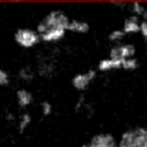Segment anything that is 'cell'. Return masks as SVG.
Returning <instances> with one entry per match:
<instances>
[{
    "instance_id": "obj_1",
    "label": "cell",
    "mask_w": 147,
    "mask_h": 147,
    "mask_svg": "<svg viewBox=\"0 0 147 147\" xmlns=\"http://www.w3.org/2000/svg\"><path fill=\"white\" fill-rule=\"evenodd\" d=\"M69 20L71 18L65 11L53 9L41 18L35 29L42 42L49 45L57 43L63 40L67 35Z\"/></svg>"
},
{
    "instance_id": "obj_2",
    "label": "cell",
    "mask_w": 147,
    "mask_h": 147,
    "mask_svg": "<svg viewBox=\"0 0 147 147\" xmlns=\"http://www.w3.org/2000/svg\"><path fill=\"white\" fill-rule=\"evenodd\" d=\"M119 147H147V127L134 126L126 129L118 138Z\"/></svg>"
},
{
    "instance_id": "obj_3",
    "label": "cell",
    "mask_w": 147,
    "mask_h": 147,
    "mask_svg": "<svg viewBox=\"0 0 147 147\" xmlns=\"http://www.w3.org/2000/svg\"><path fill=\"white\" fill-rule=\"evenodd\" d=\"M15 43L19 47L24 49H30L35 47L40 42V36L36 29L29 27H20L14 32L13 35Z\"/></svg>"
},
{
    "instance_id": "obj_4",
    "label": "cell",
    "mask_w": 147,
    "mask_h": 147,
    "mask_svg": "<svg viewBox=\"0 0 147 147\" xmlns=\"http://www.w3.org/2000/svg\"><path fill=\"white\" fill-rule=\"evenodd\" d=\"M97 77H98V71L95 69H90L84 71H80V73L76 74L71 78V86L76 91L83 93L92 86V84L95 82Z\"/></svg>"
},
{
    "instance_id": "obj_5",
    "label": "cell",
    "mask_w": 147,
    "mask_h": 147,
    "mask_svg": "<svg viewBox=\"0 0 147 147\" xmlns=\"http://www.w3.org/2000/svg\"><path fill=\"white\" fill-rule=\"evenodd\" d=\"M81 147H119L118 139L110 132H99L94 134Z\"/></svg>"
},
{
    "instance_id": "obj_6",
    "label": "cell",
    "mask_w": 147,
    "mask_h": 147,
    "mask_svg": "<svg viewBox=\"0 0 147 147\" xmlns=\"http://www.w3.org/2000/svg\"><path fill=\"white\" fill-rule=\"evenodd\" d=\"M135 55H136V47L134 45L128 42H121L118 45H114L111 47L108 57L123 61L127 59L135 57Z\"/></svg>"
},
{
    "instance_id": "obj_7",
    "label": "cell",
    "mask_w": 147,
    "mask_h": 147,
    "mask_svg": "<svg viewBox=\"0 0 147 147\" xmlns=\"http://www.w3.org/2000/svg\"><path fill=\"white\" fill-rule=\"evenodd\" d=\"M57 63L53 57H40L37 61L36 65V75L43 79H51L57 73Z\"/></svg>"
},
{
    "instance_id": "obj_8",
    "label": "cell",
    "mask_w": 147,
    "mask_h": 147,
    "mask_svg": "<svg viewBox=\"0 0 147 147\" xmlns=\"http://www.w3.org/2000/svg\"><path fill=\"white\" fill-rule=\"evenodd\" d=\"M122 69V61L107 57L99 61L96 69L97 71H100V73H109V71H117V69Z\"/></svg>"
},
{
    "instance_id": "obj_9",
    "label": "cell",
    "mask_w": 147,
    "mask_h": 147,
    "mask_svg": "<svg viewBox=\"0 0 147 147\" xmlns=\"http://www.w3.org/2000/svg\"><path fill=\"white\" fill-rule=\"evenodd\" d=\"M15 99H16V103L20 109H26L34 101L33 98V94L25 88H20L16 91L15 93Z\"/></svg>"
},
{
    "instance_id": "obj_10",
    "label": "cell",
    "mask_w": 147,
    "mask_h": 147,
    "mask_svg": "<svg viewBox=\"0 0 147 147\" xmlns=\"http://www.w3.org/2000/svg\"><path fill=\"white\" fill-rule=\"evenodd\" d=\"M141 19L134 15H130L124 20L122 24V30L126 35H133L140 32Z\"/></svg>"
},
{
    "instance_id": "obj_11",
    "label": "cell",
    "mask_w": 147,
    "mask_h": 147,
    "mask_svg": "<svg viewBox=\"0 0 147 147\" xmlns=\"http://www.w3.org/2000/svg\"><path fill=\"white\" fill-rule=\"evenodd\" d=\"M91 25L88 21L84 19L74 18L69 20V26H67V32H73L76 34H87L90 31Z\"/></svg>"
},
{
    "instance_id": "obj_12",
    "label": "cell",
    "mask_w": 147,
    "mask_h": 147,
    "mask_svg": "<svg viewBox=\"0 0 147 147\" xmlns=\"http://www.w3.org/2000/svg\"><path fill=\"white\" fill-rule=\"evenodd\" d=\"M32 123V116L30 113L24 112L19 116L18 121H17L16 128L19 134H24L27 131V129L29 128V126Z\"/></svg>"
},
{
    "instance_id": "obj_13",
    "label": "cell",
    "mask_w": 147,
    "mask_h": 147,
    "mask_svg": "<svg viewBox=\"0 0 147 147\" xmlns=\"http://www.w3.org/2000/svg\"><path fill=\"white\" fill-rule=\"evenodd\" d=\"M35 76H36V71H35V69H32L30 65H24V67H21L18 71V73H17L18 79L21 82H24V83L32 82L35 79Z\"/></svg>"
},
{
    "instance_id": "obj_14",
    "label": "cell",
    "mask_w": 147,
    "mask_h": 147,
    "mask_svg": "<svg viewBox=\"0 0 147 147\" xmlns=\"http://www.w3.org/2000/svg\"><path fill=\"white\" fill-rule=\"evenodd\" d=\"M125 37H126V34L122 30V28H115L113 30H111L108 34L109 41L114 43V45H118V43L123 42V39Z\"/></svg>"
},
{
    "instance_id": "obj_15",
    "label": "cell",
    "mask_w": 147,
    "mask_h": 147,
    "mask_svg": "<svg viewBox=\"0 0 147 147\" xmlns=\"http://www.w3.org/2000/svg\"><path fill=\"white\" fill-rule=\"evenodd\" d=\"M145 8H146V5L141 2L129 3V9H130V11H131V15L139 17L140 19L143 17V14H144V12H145Z\"/></svg>"
},
{
    "instance_id": "obj_16",
    "label": "cell",
    "mask_w": 147,
    "mask_h": 147,
    "mask_svg": "<svg viewBox=\"0 0 147 147\" xmlns=\"http://www.w3.org/2000/svg\"><path fill=\"white\" fill-rule=\"evenodd\" d=\"M139 67V61L136 57H131L127 59L122 61V69L126 71H134Z\"/></svg>"
},
{
    "instance_id": "obj_17",
    "label": "cell",
    "mask_w": 147,
    "mask_h": 147,
    "mask_svg": "<svg viewBox=\"0 0 147 147\" xmlns=\"http://www.w3.org/2000/svg\"><path fill=\"white\" fill-rule=\"evenodd\" d=\"M39 111L42 117H49L53 113V106L49 101L45 100L39 104Z\"/></svg>"
},
{
    "instance_id": "obj_18",
    "label": "cell",
    "mask_w": 147,
    "mask_h": 147,
    "mask_svg": "<svg viewBox=\"0 0 147 147\" xmlns=\"http://www.w3.org/2000/svg\"><path fill=\"white\" fill-rule=\"evenodd\" d=\"M10 83V76L4 69H0V87H5Z\"/></svg>"
},
{
    "instance_id": "obj_19",
    "label": "cell",
    "mask_w": 147,
    "mask_h": 147,
    "mask_svg": "<svg viewBox=\"0 0 147 147\" xmlns=\"http://www.w3.org/2000/svg\"><path fill=\"white\" fill-rule=\"evenodd\" d=\"M141 36L147 41V20H142L141 19V24H140V32Z\"/></svg>"
},
{
    "instance_id": "obj_20",
    "label": "cell",
    "mask_w": 147,
    "mask_h": 147,
    "mask_svg": "<svg viewBox=\"0 0 147 147\" xmlns=\"http://www.w3.org/2000/svg\"><path fill=\"white\" fill-rule=\"evenodd\" d=\"M113 5H115V6H120L121 8H124L125 6H127V5H128V3H125V2H115V3H113Z\"/></svg>"
},
{
    "instance_id": "obj_21",
    "label": "cell",
    "mask_w": 147,
    "mask_h": 147,
    "mask_svg": "<svg viewBox=\"0 0 147 147\" xmlns=\"http://www.w3.org/2000/svg\"><path fill=\"white\" fill-rule=\"evenodd\" d=\"M142 20H147V5H146V8H145V12H144V14H143Z\"/></svg>"
}]
</instances>
